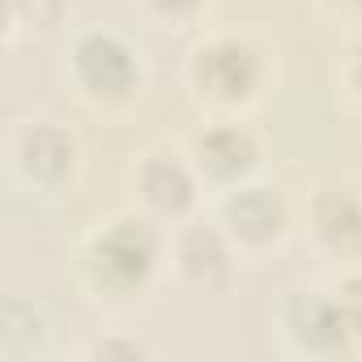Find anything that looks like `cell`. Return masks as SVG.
Wrapping results in <instances>:
<instances>
[{"mask_svg": "<svg viewBox=\"0 0 362 362\" xmlns=\"http://www.w3.org/2000/svg\"><path fill=\"white\" fill-rule=\"evenodd\" d=\"M337 81H341L345 98H349L354 107H362V39L349 43V52H345V60H341V69H337Z\"/></svg>", "mask_w": 362, "mask_h": 362, "instance_id": "15", "label": "cell"}, {"mask_svg": "<svg viewBox=\"0 0 362 362\" xmlns=\"http://www.w3.org/2000/svg\"><path fill=\"white\" fill-rule=\"evenodd\" d=\"M320 5L337 18H362V0H320Z\"/></svg>", "mask_w": 362, "mask_h": 362, "instance_id": "16", "label": "cell"}, {"mask_svg": "<svg viewBox=\"0 0 362 362\" xmlns=\"http://www.w3.org/2000/svg\"><path fill=\"white\" fill-rule=\"evenodd\" d=\"M235 264H239V252L235 243L226 239V230L218 222H184L170 243V269L175 277L184 281L188 290H201V294H214L222 290L230 277H235Z\"/></svg>", "mask_w": 362, "mask_h": 362, "instance_id": "10", "label": "cell"}, {"mask_svg": "<svg viewBox=\"0 0 362 362\" xmlns=\"http://www.w3.org/2000/svg\"><path fill=\"white\" fill-rule=\"evenodd\" d=\"M277 332H281L286 354L307 358V362H337V358L362 354L349 311L341 294L332 290V281L290 290L277 307Z\"/></svg>", "mask_w": 362, "mask_h": 362, "instance_id": "3", "label": "cell"}, {"mask_svg": "<svg viewBox=\"0 0 362 362\" xmlns=\"http://www.w3.org/2000/svg\"><path fill=\"white\" fill-rule=\"evenodd\" d=\"M214 222L226 230L239 260H269L290 239L294 214H290V201L277 184L247 179V184H235V188L218 192Z\"/></svg>", "mask_w": 362, "mask_h": 362, "instance_id": "4", "label": "cell"}, {"mask_svg": "<svg viewBox=\"0 0 362 362\" xmlns=\"http://www.w3.org/2000/svg\"><path fill=\"white\" fill-rule=\"evenodd\" d=\"M132 188H136V201L141 209L162 222V226H184L197 218L201 201H205V179L197 175L188 149H149L136 158L132 166Z\"/></svg>", "mask_w": 362, "mask_h": 362, "instance_id": "6", "label": "cell"}, {"mask_svg": "<svg viewBox=\"0 0 362 362\" xmlns=\"http://www.w3.org/2000/svg\"><path fill=\"white\" fill-rule=\"evenodd\" d=\"M64 18V0H5V39L13 43L22 30L52 35Z\"/></svg>", "mask_w": 362, "mask_h": 362, "instance_id": "11", "label": "cell"}, {"mask_svg": "<svg viewBox=\"0 0 362 362\" xmlns=\"http://www.w3.org/2000/svg\"><path fill=\"white\" fill-rule=\"evenodd\" d=\"M86 358H90V362H107V358H128V362H136V358H153V349H149L145 341H136V337H107V341L86 345Z\"/></svg>", "mask_w": 362, "mask_h": 362, "instance_id": "14", "label": "cell"}, {"mask_svg": "<svg viewBox=\"0 0 362 362\" xmlns=\"http://www.w3.org/2000/svg\"><path fill=\"white\" fill-rule=\"evenodd\" d=\"M132 5L141 9V18H149L153 26L162 30H179V26H192L209 0H132Z\"/></svg>", "mask_w": 362, "mask_h": 362, "instance_id": "12", "label": "cell"}, {"mask_svg": "<svg viewBox=\"0 0 362 362\" xmlns=\"http://www.w3.org/2000/svg\"><path fill=\"white\" fill-rule=\"evenodd\" d=\"M332 290L341 294V303H345V311H349V324H354V337H358V345H362V264L341 269V273L332 277Z\"/></svg>", "mask_w": 362, "mask_h": 362, "instance_id": "13", "label": "cell"}, {"mask_svg": "<svg viewBox=\"0 0 362 362\" xmlns=\"http://www.w3.org/2000/svg\"><path fill=\"white\" fill-rule=\"evenodd\" d=\"M188 158L197 166V175L205 179V188L218 197L235 184H247V179L260 175L264 162V145L260 136L243 124V115H209L192 141H188Z\"/></svg>", "mask_w": 362, "mask_h": 362, "instance_id": "7", "label": "cell"}, {"mask_svg": "<svg viewBox=\"0 0 362 362\" xmlns=\"http://www.w3.org/2000/svg\"><path fill=\"white\" fill-rule=\"evenodd\" d=\"M170 247L162 222H153L145 209H128V214H111L90 230L81 247V281L94 298L136 303L158 286Z\"/></svg>", "mask_w": 362, "mask_h": 362, "instance_id": "1", "label": "cell"}, {"mask_svg": "<svg viewBox=\"0 0 362 362\" xmlns=\"http://www.w3.org/2000/svg\"><path fill=\"white\" fill-rule=\"evenodd\" d=\"M269 56L247 35H209L188 56V90L209 115H243L264 98Z\"/></svg>", "mask_w": 362, "mask_h": 362, "instance_id": "2", "label": "cell"}, {"mask_svg": "<svg viewBox=\"0 0 362 362\" xmlns=\"http://www.w3.org/2000/svg\"><path fill=\"white\" fill-rule=\"evenodd\" d=\"M69 77H73L77 94L90 107H103V111L128 107L145 86V69H141L136 47L115 30L77 35L73 52H69Z\"/></svg>", "mask_w": 362, "mask_h": 362, "instance_id": "5", "label": "cell"}, {"mask_svg": "<svg viewBox=\"0 0 362 362\" xmlns=\"http://www.w3.org/2000/svg\"><path fill=\"white\" fill-rule=\"evenodd\" d=\"M307 235L320 256L341 269L362 264V192L349 184H324L307 201Z\"/></svg>", "mask_w": 362, "mask_h": 362, "instance_id": "9", "label": "cell"}, {"mask_svg": "<svg viewBox=\"0 0 362 362\" xmlns=\"http://www.w3.org/2000/svg\"><path fill=\"white\" fill-rule=\"evenodd\" d=\"M13 175L30 192H43V197H60L73 188V179L81 170V149H77V136L52 119H39V124H26L18 136H13Z\"/></svg>", "mask_w": 362, "mask_h": 362, "instance_id": "8", "label": "cell"}]
</instances>
